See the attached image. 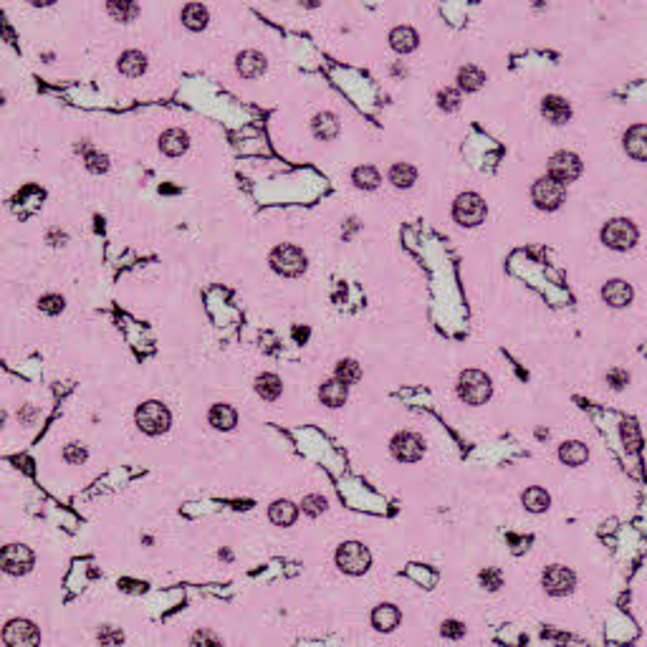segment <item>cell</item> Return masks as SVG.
<instances>
[{
	"mask_svg": "<svg viewBox=\"0 0 647 647\" xmlns=\"http://www.w3.org/2000/svg\"><path fill=\"white\" fill-rule=\"evenodd\" d=\"M208 8L200 6V3H188L183 8V23L190 28V31H203L208 26Z\"/></svg>",
	"mask_w": 647,
	"mask_h": 647,
	"instance_id": "26",
	"label": "cell"
},
{
	"mask_svg": "<svg viewBox=\"0 0 647 647\" xmlns=\"http://www.w3.org/2000/svg\"><path fill=\"white\" fill-rule=\"evenodd\" d=\"M63 458H66V463H83V460H86V450H83L78 443H68L66 448H63Z\"/></svg>",
	"mask_w": 647,
	"mask_h": 647,
	"instance_id": "42",
	"label": "cell"
},
{
	"mask_svg": "<svg viewBox=\"0 0 647 647\" xmlns=\"http://www.w3.org/2000/svg\"><path fill=\"white\" fill-rule=\"evenodd\" d=\"M372 564V556H370V549L360 541H347L339 546L337 551V566L347 574H365Z\"/></svg>",
	"mask_w": 647,
	"mask_h": 647,
	"instance_id": "3",
	"label": "cell"
},
{
	"mask_svg": "<svg viewBox=\"0 0 647 647\" xmlns=\"http://www.w3.org/2000/svg\"><path fill=\"white\" fill-rule=\"evenodd\" d=\"M208 420H210V425L215 430H233V427L238 425V412L230 404H213Z\"/></svg>",
	"mask_w": 647,
	"mask_h": 647,
	"instance_id": "20",
	"label": "cell"
},
{
	"mask_svg": "<svg viewBox=\"0 0 647 647\" xmlns=\"http://www.w3.org/2000/svg\"><path fill=\"white\" fill-rule=\"evenodd\" d=\"M581 172V160L574 152H556L549 162V178H554L556 183L566 185L571 180L579 178Z\"/></svg>",
	"mask_w": 647,
	"mask_h": 647,
	"instance_id": "11",
	"label": "cell"
},
{
	"mask_svg": "<svg viewBox=\"0 0 647 647\" xmlns=\"http://www.w3.org/2000/svg\"><path fill=\"white\" fill-rule=\"evenodd\" d=\"M255 392H258L263 399H268V402H273V399L281 397L283 382L278 379L276 375H260L258 379H255Z\"/></svg>",
	"mask_w": 647,
	"mask_h": 647,
	"instance_id": "25",
	"label": "cell"
},
{
	"mask_svg": "<svg viewBox=\"0 0 647 647\" xmlns=\"http://www.w3.org/2000/svg\"><path fill=\"white\" fill-rule=\"evenodd\" d=\"M531 198L541 210H556L559 205L564 203V185L556 183L554 178H541L534 183Z\"/></svg>",
	"mask_w": 647,
	"mask_h": 647,
	"instance_id": "10",
	"label": "cell"
},
{
	"mask_svg": "<svg viewBox=\"0 0 647 647\" xmlns=\"http://www.w3.org/2000/svg\"><path fill=\"white\" fill-rule=\"evenodd\" d=\"M607 382L612 384V389H622V387L627 384V382H630V375H627L625 370H612V372L607 375Z\"/></svg>",
	"mask_w": 647,
	"mask_h": 647,
	"instance_id": "43",
	"label": "cell"
},
{
	"mask_svg": "<svg viewBox=\"0 0 647 647\" xmlns=\"http://www.w3.org/2000/svg\"><path fill=\"white\" fill-rule=\"evenodd\" d=\"M39 306H41V311L44 314H51V316H56V314H61L63 311V296H58V293H46L44 299L39 301Z\"/></svg>",
	"mask_w": 647,
	"mask_h": 647,
	"instance_id": "34",
	"label": "cell"
},
{
	"mask_svg": "<svg viewBox=\"0 0 647 647\" xmlns=\"http://www.w3.org/2000/svg\"><path fill=\"white\" fill-rule=\"evenodd\" d=\"M486 81V73L478 66H463L458 71V86L465 91H478Z\"/></svg>",
	"mask_w": 647,
	"mask_h": 647,
	"instance_id": "29",
	"label": "cell"
},
{
	"mask_svg": "<svg viewBox=\"0 0 647 647\" xmlns=\"http://www.w3.org/2000/svg\"><path fill=\"white\" fill-rule=\"evenodd\" d=\"M453 218L455 223L465 228H473V225H481L486 220V203H483L481 195L476 193H463L453 205Z\"/></svg>",
	"mask_w": 647,
	"mask_h": 647,
	"instance_id": "5",
	"label": "cell"
},
{
	"mask_svg": "<svg viewBox=\"0 0 647 647\" xmlns=\"http://www.w3.org/2000/svg\"><path fill=\"white\" fill-rule=\"evenodd\" d=\"M190 647H223V642L218 640L215 632L210 630H198L190 637Z\"/></svg>",
	"mask_w": 647,
	"mask_h": 647,
	"instance_id": "35",
	"label": "cell"
},
{
	"mask_svg": "<svg viewBox=\"0 0 647 647\" xmlns=\"http://www.w3.org/2000/svg\"><path fill=\"white\" fill-rule=\"evenodd\" d=\"M106 11H109V16H114L116 21H132V18L137 16L139 8L134 6V3H109Z\"/></svg>",
	"mask_w": 647,
	"mask_h": 647,
	"instance_id": "33",
	"label": "cell"
},
{
	"mask_svg": "<svg viewBox=\"0 0 647 647\" xmlns=\"http://www.w3.org/2000/svg\"><path fill=\"white\" fill-rule=\"evenodd\" d=\"M521 501H524V506L531 514H541V511L549 509V504H551V498H549V493L544 491V488L534 486L529 488V491H524V496H521Z\"/></svg>",
	"mask_w": 647,
	"mask_h": 647,
	"instance_id": "27",
	"label": "cell"
},
{
	"mask_svg": "<svg viewBox=\"0 0 647 647\" xmlns=\"http://www.w3.org/2000/svg\"><path fill=\"white\" fill-rule=\"evenodd\" d=\"M301 506H304V511L309 516H319L321 511L327 509V498H324V496H306L304 504H301Z\"/></svg>",
	"mask_w": 647,
	"mask_h": 647,
	"instance_id": "41",
	"label": "cell"
},
{
	"mask_svg": "<svg viewBox=\"0 0 647 647\" xmlns=\"http://www.w3.org/2000/svg\"><path fill=\"white\" fill-rule=\"evenodd\" d=\"M602 296L609 306L622 309V306H627L632 301V286L625 281H620V278H614V281H609L607 286L602 288Z\"/></svg>",
	"mask_w": 647,
	"mask_h": 647,
	"instance_id": "15",
	"label": "cell"
},
{
	"mask_svg": "<svg viewBox=\"0 0 647 647\" xmlns=\"http://www.w3.org/2000/svg\"><path fill=\"white\" fill-rule=\"evenodd\" d=\"M311 129H314V134L319 139H334L339 134V122H337V116H334V114H329V111H321V114L314 116Z\"/></svg>",
	"mask_w": 647,
	"mask_h": 647,
	"instance_id": "24",
	"label": "cell"
},
{
	"mask_svg": "<svg viewBox=\"0 0 647 647\" xmlns=\"http://www.w3.org/2000/svg\"><path fill=\"white\" fill-rule=\"evenodd\" d=\"M362 377V370H360V365H357L355 360H342L337 365V379L339 382H344V384H355L357 379Z\"/></svg>",
	"mask_w": 647,
	"mask_h": 647,
	"instance_id": "32",
	"label": "cell"
},
{
	"mask_svg": "<svg viewBox=\"0 0 647 647\" xmlns=\"http://www.w3.org/2000/svg\"><path fill=\"white\" fill-rule=\"evenodd\" d=\"M352 180H355V185L357 188H362V190H375L377 185L382 183L379 172H377L375 167H370V165L357 167V170L352 172Z\"/></svg>",
	"mask_w": 647,
	"mask_h": 647,
	"instance_id": "31",
	"label": "cell"
},
{
	"mask_svg": "<svg viewBox=\"0 0 647 647\" xmlns=\"http://www.w3.org/2000/svg\"><path fill=\"white\" fill-rule=\"evenodd\" d=\"M541 111L551 124H564V122H569V116H571V106L566 104L561 96H546V99L541 101Z\"/></svg>",
	"mask_w": 647,
	"mask_h": 647,
	"instance_id": "17",
	"label": "cell"
},
{
	"mask_svg": "<svg viewBox=\"0 0 647 647\" xmlns=\"http://www.w3.org/2000/svg\"><path fill=\"white\" fill-rule=\"evenodd\" d=\"M268 516H271V521L276 526H291L296 521V516H299V509L291 501H276L271 506V511H268Z\"/></svg>",
	"mask_w": 647,
	"mask_h": 647,
	"instance_id": "28",
	"label": "cell"
},
{
	"mask_svg": "<svg viewBox=\"0 0 647 647\" xmlns=\"http://www.w3.org/2000/svg\"><path fill=\"white\" fill-rule=\"evenodd\" d=\"M188 144H190V137L188 132H183V129H167V132H162L160 137V150L165 152L167 157H180L188 152Z\"/></svg>",
	"mask_w": 647,
	"mask_h": 647,
	"instance_id": "14",
	"label": "cell"
},
{
	"mask_svg": "<svg viewBox=\"0 0 647 647\" xmlns=\"http://www.w3.org/2000/svg\"><path fill=\"white\" fill-rule=\"evenodd\" d=\"M440 632H443V637H448V640H460V637L465 635V625L458 620H445L443 625H440Z\"/></svg>",
	"mask_w": 647,
	"mask_h": 647,
	"instance_id": "40",
	"label": "cell"
},
{
	"mask_svg": "<svg viewBox=\"0 0 647 647\" xmlns=\"http://www.w3.org/2000/svg\"><path fill=\"white\" fill-rule=\"evenodd\" d=\"M602 240L614 250H627L637 243V228L635 223L625 220V218H617V220H609L602 228Z\"/></svg>",
	"mask_w": 647,
	"mask_h": 647,
	"instance_id": "6",
	"label": "cell"
},
{
	"mask_svg": "<svg viewBox=\"0 0 647 647\" xmlns=\"http://www.w3.org/2000/svg\"><path fill=\"white\" fill-rule=\"evenodd\" d=\"M319 397L321 402L327 404V407H342L344 402H347V384L339 379H329L321 384L319 389Z\"/></svg>",
	"mask_w": 647,
	"mask_h": 647,
	"instance_id": "19",
	"label": "cell"
},
{
	"mask_svg": "<svg viewBox=\"0 0 647 647\" xmlns=\"http://www.w3.org/2000/svg\"><path fill=\"white\" fill-rule=\"evenodd\" d=\"M389 46H392L397 54H409V51L417 49V34L409 26H397L389 34Z\"/></svg>",
	"mask_w": 647,
	"mask_h": 647,
	"instance_id": "21",
	"label": "cell"
},
{
	"mask_svg": "<svg viewBox=\"0 0 647 647\" xmlns=\"http://www.w3.org/2000/svg\"><path fill=\"white\" fill-rule=\"evenodd\" d=\"M622 437H625V445H630L632 453H637V450H640L642 440H640V432H637V425H632V422H625V425H622Z\"/></svg>",
	"mask_w": 647,
	"mask_h": 647,
	"instance_id": "39",
	"label": "cell"
},
{
	"mask_svg": "<svg viewBox=\"0 0 647 647\" xmlns=\"http://www.w3.org/2000/svg\"><path fill=\"white\" fill-rule=\"evenodd\" d=\"M541 584H544V589L551 594V597H564V594H569L571 589H574L576 576H574V571L566 569V566L554 564V566H549V569L544 571Z\"/></svg>",
	"mask_w": 647,
	"mask_h": 647,
	"instance_id": "12",
	"label": "cell"
},
{
	"mask_svg": "<svg viewBox=\"0 0 647 647\" xmlns=\"http://www.w3.org/2000/svg\"><path fill=\"white\" fill-rule=\"evenodd\" d=\"M559 458H561V463L571 465V468H579V465H584L586 458H589V450H586V445L579 443V440H571V443H564L559 448Z\"/></svg>",
	"mask_w": 647,
	"mask_h": 647,
	"instance_id": "22",
	"label": "cell"
},
{
	"mask_svg": "<svg viewBox=\"0 0 647 647\" xmlns=\"http://www.w3.org/2000/svg\"><path fill=\"white\" fill-rule=\"evenodd\" d=\"M137 425L142 432H147V435H162V432H167V427H170V409L165 407L162 402H157V399H150V402H144L137 407Z\"/></svg>",
	"mask_w": 647,
	"mask_h": 647,
	"instance_id": "2",
	"label": "cell"
},
{
	"mask_svg": "<svg viewBox=\"0 0 647 647\" xmlns=\"http://www.w3.org/2000/svg\"><path fill=\"white\" fill-rule=\"evenodd\" d=\"M493 387L486 372L481 370H465L458 379V394L465 404H483L488 402Z\"/></svg>",
	"mask_w": 647,
	"mask_h": 647,
	"instance_id": "1",
	"label": "cell"
},
{
	"mask_svg": "<svg viewBox=\"0 0 647 647\" xmlns=\"http://www.w3.org/2000/svg\"><path fill=\"white\" fill-rule=\"evenodd\" d=\"M372 625L379 632H392L399 625V609L394 604H379L372 612Z\"/></svg>",
	"mask_w": 647,
	"mask_h": 647,
	"instance_id": "18",
	"label": "cell"
},
{
	"mask_svg": "<svg viewBox=\"0 0 647 647\" xmlns=\"http://www.w3.org/2000/svg\"><path fill=\"white\" fill-rule=\"evenodd\" d=\"M437 106L445 111H455L460 106V94L455 89H443L437 94Z\"/></svg>",
	"mask_w": 647,
	"mask_h": 647,
	"instance_id": "37",
	"label": "cell"
},
{
	"mask_svg": "<svg viewBox=\"0 0 647 647\" xmlns=\"http://www.w3.org/2000/svg\"><path fill=\"white\" fill-rule=\"evenodd\" d=\"M625 150L630 157L647 162V124H635L625 134Z\"/></svg>",
	"mask_w": 647,
	"mask_h": 647,
	"instance_id": "13",
	"label": "cell"
},
{
	"mask_svg": "<svg viewBox=\"0 0 647 647\" xmlns=\"http://www.w3.org/2000/svg\"><path fill=\"white\" fill-rule=\"evenodd\" d=\"M0 564H3V571L13 576H21L28 574L34 569V551L23 544H8L0 554Z\"/></svg>",
	"mask_w": 647,
	"mask_h": 647,
	"instance_id": "8",
	"label": "cell"
},
{
	"mask_svg": "<svg viewBox=\"0 0 647 647\" xmlns=\"http://www.w3.org/2000/svg\"><path fill=\"white\" fill-rule=\"evenodd\" d=\"M481 584L486 586V589H491V592H496V589H501L504 586V576H501V571L498 569H486V571H481Z\"/></svg>",
	"mask_w": 647,
	"mask_h": 647,
	"instance_id": "38",
	"label": "cell"
},
{
	"mask_svg": "<svg viewBox=\"0 0 647 647\" xmlns=\"http://www.w3.org/2000/svg\"><path fill=\"white\" fill-rule=\"evenodd\" d=\"M119 71H122L124 76H142V73L147 71V56H144L142 51H127V54H122V58H119Z\"/></svg>",
	"mask_w": 647,
	"mask_h": 647,
	"instance_id": "23",
	"label": "cell"
},
{
	"mask_svg": "<svg viewBox=\"0 0 647 647\" xmlns=\"http://www.w3.org/2000/svg\"><path fill=\"white\" fill-rule=\"evenodd\" d=\"M389 450L399 463H415L425 453V440L415 432H397L389 443Z\"/></svg>",
	"mask_w": 647,
	"mask_h": 647,
	"instance_id": "9",
	"label": "cell"
},
{
	"mask_svg": "<svg viewBox=\"0 0 647 647\" xmlns=\"http://www.w3.org/2000/svg\"><path fill=\"white\" fill-rule=\"evenodd\" d=\"M3 642L8 647H39L41 632L34 622L28 620H11L3 630Z\"/></svg>",
	"mask_w": 647,
	"mask_h": 647,
	"instance_id": "7",
	"label": "cell"
},
{
	"mask_svg": "<svg viewBox=\"0 0 647 647\" xmlns=\"http://www.w3.org/2000/svg\"><path fill=\"white\" fill-rule=\"evenodd\" d=\"M99 642H101V647H119L124 642V632L116 630V627H101Z\"/></svg>",
	"mask_w": 647,
	"mask_h": 647,
	"instance_id": "36",
	"label": "cell"
},
{
	"mask_svg": "<svg viewBox=\"0 0 647 647\" xmlns=\"http://www.w3.org/2000/svg\"><path fill=\"white\" fill-rule=\"evenodd\" d=\"M235 66H238V73L243 78H255L266 71V58H263L258 51H243V54L238 56Z\"/></svg>",
	"mask_w": 647,
	"mask_h": 647,
	"instance_id": "16",
	"label": "cell"
},
{
	"mask_svg": "<svg viewBox=\"0 0 647 647\" xmlns=\"http://www.w3.org/2000/svg\"><path fill=\"white\" fill-rule=\"evenodd\" d=\"M271 266L276 273H281V276H301V273L306 271V255L301 248H296V245H278V248H273L271 253Z\"/></svg>",
	"mask_w": 647,
	"mask_h": 647,
	"instance_id": "4",
	"label": "cell"
},
{
	"mask_svg": "<svg viewBox=\"0 0 647 647\" xmlns=\"http://www.w3.org/2000/svg\"><path fill=\"white\" fill-rule=\"evenodd\" d=\"M417 172L412 165H404V162H397V165H392V170H389V183L394 185V188H412V183H415Z\"/></svg>",
	"mask_w": 647,
	"mask_h": 647,
	"instance_id": "30",
	"label": "cell"
}]
</instances>
